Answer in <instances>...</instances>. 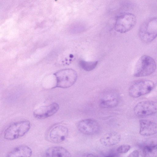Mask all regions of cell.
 I'll return each instance as SVG.
<instances>
[{
  "instance_id": "6da1fadb",
  "label": "cell",
  "mask_w": 157,
  "mask_h": 157,
  "mask_svg": "<svg viewBox=\"0 0 157 157\" xmlns=\"http://www.w3.org/2000/svg\"><path fill=\"white\" fill-rule=\"evenodd\" d=\"M140 39L145 43H149L157 37V17H153L144 21L139 30Z\"/></svg>"
},
{
  "instance_id": "7a4b0ae2",
  "label": "cell",
  "mask_w": 157,
  "mask_h": 157,
  "mask_svg": "<svg viewBox=\"0 0 157 157\" xmlns=\"http://www.w3.org/2000/svg\"><path fill=\"white\" fill-rule=\"evenodd\" d=\"M30 123L28 120H23L13 123L6 129L4 138L8 140H13L21 137L29 130Z\"/></svg>"
},
{
  "instance_id": "3957f363",
  "label": "cell",
  "mask_w": 157,
  "mask_h": 157,
  "mask_svg": "<svg viewBox=\"0 0 157 157\" xmlns=\"http://www.w3.org/2000/svg\"><path fill=\"white\" fill-rule=\"evenodd\" d=\"M156 67L155 62L152 58L144 55L140 58L136 64L134 75L136 77L148 76L154 72Z\"/></svg>"
},
{
  "instance_id": "277c9868",
  "label": "cell",
  "mask_w": 157,
  "mask_h": 157,
  "mask_svg": "<svg viewBox=\"0 0 157 157\" xmlns=\"http://www.w3.org/2000/svg\"><path fill=\"white\" fill-rule=\"evenodd\" d=\"M56 80L55 87L66 88L75 84L77 78L76 72L74 70L65 69L58 71L54 74Z\"/></svg>"
},
{
  "instance_id": "5b68a950",
  "label": "cell",
  "mask_w": 157,
  "mask_h": 157,
  "mask_svg": "<svg viewBox=\"0 0 157 157\" xmlns=\"http://www.w3.org/2000/svg\"><path fill=\"white\" fill-rule=\"evenodd\" d=\"M137 21L136 16L132 13H123L117 18L114 29L117 32L124 33L132 29Z\"/></svg>"
},
{
  "instance_id": "8992f818",
  "label": "cell",
  "mask_w": 157,
  "mask_h": 157,
  "mask_svg": "<svg viewBox=\"0 0 157 157\" xmlns=\"http://www.w3.org/2000/svg\"><path fill=\"white\" fill-rule=\"evenodd\" d=\"M155 85L152 81L140 80L134 82L129 89V95L133 98H137L150 93L154 88Z\"/></svg>"
},
{
  "instance_id": "52a82bcc",
  "label": "cell",
  "mask_w": 157,
  "mask_h": 157,
  "mask_svg": "<svg viewBox=\"0 0 157 157\" xmlns=\"http://www.w3.org/2000/svg\"><path fill=\"white\" fill-rule=\"evenodd\" d=\"M134 113L138 116H146L157 113V101H144L138 103L134 109Z\"/></svg>"
},
{
  "instance_id": "ba28073f",
  "label": "cell",
  "mask_w": 157,
  "mask_h": 157,
  "mask_svg": "<svg viewBox=\"0 0 157 157\" xmlns=\"http://www.w3.org/2000/svg\"><path fill=\"white\" fill-rule=\"evenodd\" d=\"M78 128L81 133L87 135H93L98 133L100 129L99 123L92 119H87L79 121Z\"/></svg>"
},
{
  "instance_id": "9c48e42d",
  "label": "cell",
  "mask_w": 157,
  "mask_h": 157,
  "mask_svg": "<svg viewBox=\"0 0 157 157\" xmlns=\"http://www.w3.org/2000/svg\"><path fill=\"white\" fill-rule=\"evenodd\" d=\"M59 109L58 103L53 102L49 105L41 106L35 109L33 115L35 118L40 119H44L56 113Z\"/></svg>"
},
{
  "instance_id": "30bf717a",
  "label": "cell",
  "mask_w": 157,
  "mask_h": 157,
  "mask_svg": "<svg viewBox=\"0 0 157 157\" xmlns=\"http://www.w3.org/2000/svg\"><path fill=\"white\" fill-rule=\"evenodd\" d=\"M68 134V129L66 127L58 125L51 130L48 137L51 142L58 143L63 141L67 137Z\"/></svg>"
},
{
  "instance_id": "8fae6325",
  "label": "cell",
  "mask_w": 157,
  "mask_h": 157,
  "mask_svg": "<svg viewBox=\"0 0 157 157\" xmlns=\"http://www.w3.org/2000/svg\"><path fill=\"white\" fill-rule=\"evenodd\" d=\"M119 101V96L114 91H109L104 93L100 99L99 105L102 108H112L116 106Z\"/></svg>"
},
{
  "instance_id": "7c38bea8",
  "label": "cell",
  "mask_w": 157,
  "mask_h": 157,
  "mask_svg": "<svg viewBox=\"0 0 157 157\" xmlns=\"http://www.w3.org/2000/svg\"><path fill=\"white\" fill-rule=\"evenodd\" d=\"M139 122V132L141 135L149 136L157 133V124L155 123L146 119H141Z\"/></svg>"
},
{
  "instance_id": "4fadbf2b",
  "label": "cell",
  "mask_w": 157,
  "mask_h": 157,
  "mask_svg": "<svg viewBox=\"0 0 157 157\" xmlns=\"http://www.w3.org/2000/svg\"><path fill=\"white\" fill-rule=\"evenodd\" d=\"M121 139V136L118 132L112 131L104 135L100 139V141L103 145L109 147L117 144Z\"/></svg>"
},
{
  "instance_id": "5bb4252c",
  "label": "cell",
  "mask_w": 157,
  "mask_h": 157,
  "mask_svg": "<svg viewBox=\"0 0 157 157\" xmlns=\"http://www.w3.org/2000/svg\"><path fill=\"white\" fill-rule=\"evenodd\" d=\"M32 151L29 147L21 145L17 147L8 153L6 155L8 157H19L31 156Z\"/></svg>"
},
{
  "instance_id": "9a60e30c",
  "label": "cell",
  "mask_w": 157,
  "mask_h": 157,
  "mask_svg": "<svg viewBox=\"0 0 157 157\" xmlns=\"http://www.w3.org/2000/svg\"><path fill=\"white\" fill-rule=\"evenodd\" d=\"M47 157H70L71 153L67 149L61 146H54L48 148L45 151Z\"/></svg>"
},
{
  "instance_id": "2e32d148",
  "label": "cell",
  "mask_w": 157,
  "mask_h": 157,
  "mask_svg": "<svg viewBox=\"0 0 157 157\" xmlns=\"http://www.w3.org/2000/svg\"><path fill=\"white\" fill-rule=\"evenodd\" d=\"M143 153L145 157H157V144L145 146L143 150Z\"/></svg>"
},
{
  "instance_id": "e0dca14e",
  "label": "cell",
  "mask_w": 157,
  "mask_h": 157,
  "mask_svg": "<svg viewBox=\"0 0 157 157\" xmlns=\"http://www.w3.org/2000/svg\"><path fill=\"white\" fill-rule=\"evenodd\" d=\"M98 62L95 61H86L80 60L79 64L81 67L84 70L90 71L94 69L97 66Z\"/></svg>"
},
{
  "instance_id": "ac0fdd59",
  "label": "cell",
  "mask_w": 157,
  "mask_h": 157,
  "mask_svg": "<svg viewBox=\"0 0 157 157\" xmlns=\"http://www.w3.org/2000/svg\"><path fill=\"white\" fill-rule=\"evenodd\" d=\"M131 146L128 145L123 144L119 146L117 151L118 153L123 154L127 153L130 149Z\"/></svg>"
},
{
  "instance_id": "d6986e66",
  "label": "cell",
  "mask_w": 157,
  "mask_h": 157,
  "mask_svg": "<svg viewBox=\"0 0 157 157\" xmlns=\"http://www.w3.org/2000/svg\"><path fill=\"white\" fill-rule=\"evenodd\" d=\"M130 157H138L139 156V152L138 150H135L132 152L128 156Z\"/></svg>"
}]
</instances>
